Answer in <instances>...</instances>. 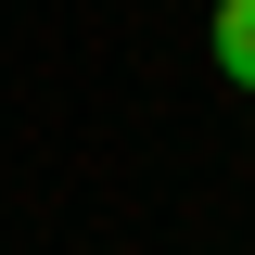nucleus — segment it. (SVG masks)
I'll return each instance as SVG.
<instances>
[{"mask_svg": "<svg viewBox=\"0 0 255 255\" xmlns=\"http://www.w3.org/2000/svg\"><path fill=\"white\" fill-rule=\"evenodd\" d=\"M204 51H217V77H230V90H255V0H217Z\"/></svg>", "mask_w": 255, "mask_h": 255, "instance_id": "obj_1", "label": "nucleus"}]
</instances>
